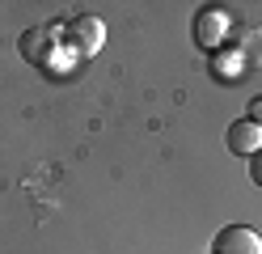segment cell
Instances as JSON below:
<instances>
[{
  "label": "cell",
  "instance_id": "obj_7",
  "mask_svg": "<svg viewBox=\"0 0 262 254\" xmlns=\"http://www.w3.org/2000/svg\"><path fill=\"white\" fill-rule=\"evenodd\" d=\"M250 178H254V186H262V148L250 157Z\"/></svg>",
  "mask_w": 262,
  "mask_h": 254
},
{
  "label": "cell",
  "instance_id": "obj_3",
  "mask_svg": "<svg viewBox=\"0 0 262 254\" xmlns=\"http://www.w3.org/2000/svg\"><path fill=\"white\" fill-rule=\"evenodd\" d=\"M224 144H228V152H237V157H254L262 148V127L250 123V119H237V123L224 131Z\"/></svg>",
  "mask_w": 262,
  "mask_h": 254
},
{
  "label": "cell",
  "instance_id": "obj_5",
  "mask_svg": "<svg viewBox=\"0 0 262 254\" xmlns=\"http://www.w3.org/2000/svg\"><path fill=\"white\" fill-rule=\"evenodd\" d=\"M241 72H245V64H241L237 51H211V76H216L220 85L241 81Z\"/></svg>",
  "mask_w": 262,
  "mask_h": 254
},
{
  "label": "cell",
  "instance_id": "obj_6",
  "mask_svg": "<svg viewBox=\"0 0 262 254\" xmlns=\"http://www.w3.org/2000/svg\"><path fill=\"white\" fill-rule=\"evenodd\" d=\"M233 51L241 55L245 68H262V30H245L241 38L233 43Z\"/></svg>",
  "mask_w": 262,
  "mask_h": 254
},
{
  "label": "cell",
  "instance_id": "obj_1",
  "mask_svg": "<svg viewBox=\"0 0 262 254\" xmlns=\"http://www.w3.org/2000/svg\"><path fill=\"white\" fill-rule=\"evenodd\" d=\"M228 9H220V5H207V9H199V17H194V43L199 47H207V51H220V43L228 38Z\"/></svg>",
  "mask_w": 262,
  "mask_h": 254
},
{
  "label": "cell",
  "instance_id": "obj_4",
  "mask_svg": "<svg viewBox=\"0 0 262 254\" xmlns=\"http://www.w3.org/2000/svg\"><path fill=\"white\" fill-rule=\"evenodd\" d=\"M68 38H72L80 51H97V47L106 43V26L97 22V17H89V13H80V17L68 22Z\"/></svg>",
  "mask_w": 262,
  "mask_h": 254
},
{
  "label": "cell",
  "instance_id": "obj_2",
  "mask_svg": "<svg viewBox=\"0 0 262 254\" xmlns=\"http://www.w3.org/2000/svg\"><path fill=\"white\" fill-rule=\"evenodd\" d=\"M211 254H262V237L250 225H224L211 242Z\"/></svg>",
  "mask_w": 262,
  "mask_h": 254
},
{
  "label": "cell",
  "instance_id": "obj_8",
  "mask_svg": "<svg viewBox=\"0 0 262 254\" xmlns=\"http://www.w3.org/2000/svg\"><path fill=\"white\" fill-rule=\"evenodd\" d=\"M245 119H250V123H258V127H262V97H254V102H250V114H245Z\"/></svg>",
  "mask_w": 262,
  "mask_h": 254
}]
</instances>
